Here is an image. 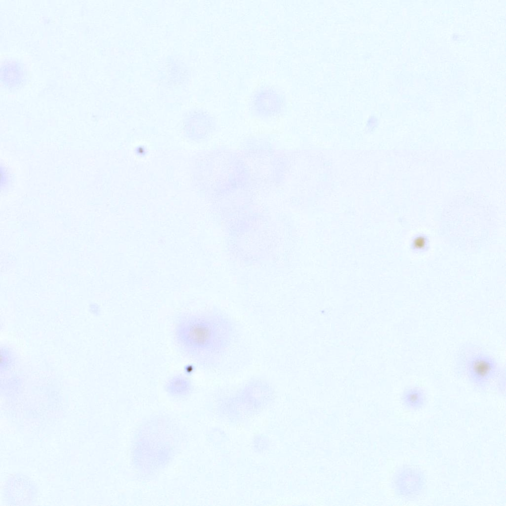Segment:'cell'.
I'll use <instances>...</instances> for the list:
<instances>
[{
	"label": "cell",
	"mask_w": 506,
	"mask_h": 506,
	"mask_svg": "<svg viewBox=\"0 0 506 506\" xmlns=\"http://www.w3.org/2000/svg\"><path fill=\"white\" fill-rule=\"evenodd\" d=\"M403 404L407 408L413 410L421 408L426 400L425 394L419 387H411L406 389L402 395Z\"/></svg>",
	"instance_id": "5b68a950"
},
{
	"label": "cell",
	"mask_w": 506,
	"mask_h": 506,
	"mask_svg": "<svg viewBox=\"0 0 506 506\" xmlns=\"http://www.w3.org/2000/svg\"><path fill=\"white\" fill-rule=\"evenodd\" d=\"M191 388L190 380L182 375L172 377L166 385L167 392L175 397H183L187 396L190 393Z\"/></svg>",
	"instance_id": "277c9868"
},
{
	"label": "cell",
	"mask_w": 506,
	"mask_h": 506,
	"mask_svg": "<svg viewBox=\"0 0 506 506\" xmlns=\"http://www.w3.org/2000/svg\"><path fill=\"white\" fill-rule=\"evenodd\" d=\"M422 474L415 469H403L396 474L394 486L400 495L411 497L419 493L424 485Z\"/></svg>",
	"instance_id": "3957f363"
},
{
	"label": "cell",
	"mask_w": 506,
	"mask_h": 506,
	"mask_svg": "<svg viewBox=\"0 0 506 506\" xmlns=\"http://www.w3.org/2000/svg\"><path fill=\"white\" fill-rule=\"evenodd\" d=\"M456 373L481 390L487 389L503 375L497 360L482 347L475 344L463 345L456 361Z\"/></svg>",
	"instance_id": "7a4b0ae2"
},
{
	"label": "cell",
	"mask_w": 506,
	"mask_h": 506,
	"mask_svg": "<svg viewBox=\"0 0 506 506\" xmlns=\"http://www.w3.org/2000/svg\"><path fill=\"white\" fill-rule=\"evenodd\" d=\"M425 240L424 238H419L418 240H415L414 246L415 247L418 246L419 248L424 247L425 245Z\"/></svg>",
	"instance_id": "8992f818"
},
{
	"label": "cell",
	"mask_w": 506,
	"mask_h": 506,
	"mask_svg": "<svg viewBox=\"0 0 506 506\" xmlns=\"http://www.w3.org/2000/svg\"><path fill=\"white\" fill-rule=\"evenodd\" d=\"M224 316H183L174 329L175 341L183 352L199 364L209 365L223 354L231 343L233 327Z\"/></svg>",
	"instance_id": "6da1fadb"
},
{
	"label": "cell",
	"mask_w": 506,
	"mask_h": 506,
	"mask_svg": "<svg viewBox=\"0 0 506 506\" xmlns=\"http://www.w3.org/2000/svg\"><path fill=\"white\" fill-rule=\"evenodd\" d=\"M377 120L375 118H372L368 121L367 125L369 128H374L375 126L377 125Z\"/></svg>",
	"instance_id": "52a82bcc"
}]
</instances>
